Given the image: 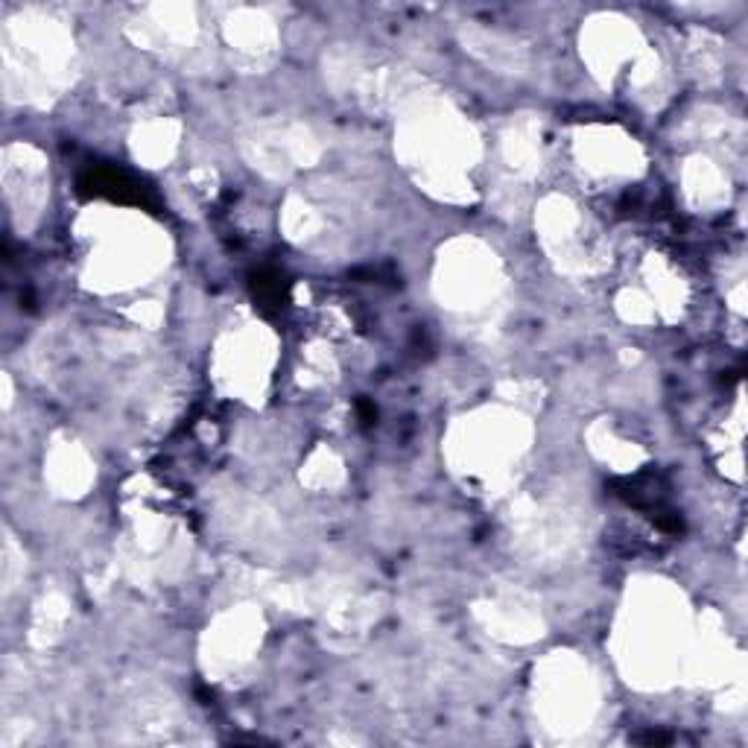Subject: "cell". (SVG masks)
<instances>
[{"instance_id":"obj_1","label":"cell","mask_w":748,"mask_h":748,"mask_svg":"<svg viewBox=\"0 0 748 748\" xmlns=\"http://www.w3.org/2000/svg\"><path fill=\"white\" fill-rule=\"evenodd\" d=\"M82 187H89L91 194H97V197L147 202V187H143L141 182H135L132 176H126L124 170H112V167L91 170L89 176L82 178Z\"/></svg>"}]
</instances>
